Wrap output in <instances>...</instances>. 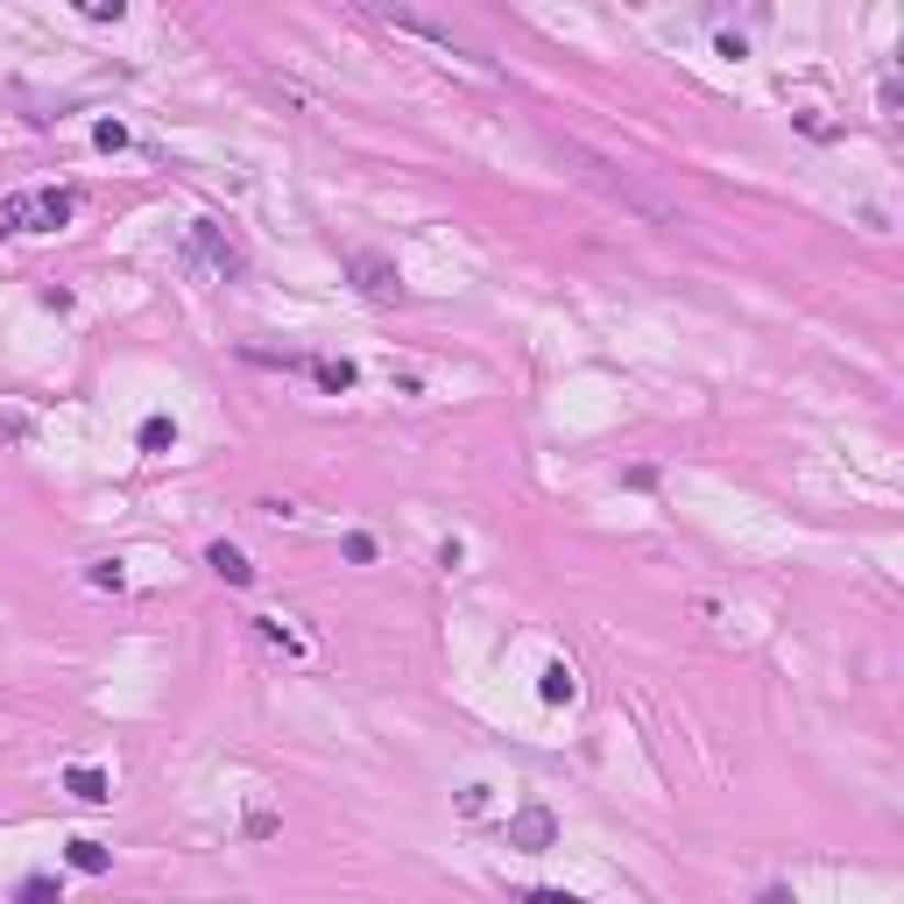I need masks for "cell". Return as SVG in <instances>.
Listing matches in <instances>:
<instances>
[{"label":"cell","instance_id":"1","mask_svg":"<svg viewBox=\"0 0 904 904\" xmlns=\"http://www.w3.org/2000/svg\"><path fill=\"white\" fill-rule=\"evenodd\" d=\"M551 156L565 163L587 191H600L608 206H622V212H636V220H650V227H679V206L658 191V184H643L636 170H622L615 156H600V148H587V142H573V135H551Z\"/></svg>","mask_w":904,"mask_h":904},{"label":"cell","instance_id":"2","mask_svg":"<svg viewBox=\"0 0 904 904\" xmlns=\"http://www.w3.org/2000/svg\"><path fill=\"white\" fill-rule=\"evenodd\" d=\"M71 212H78V198L57 191V184L0 198V227H8V233H57V227H71Z\"/></svg>","mask_w":904,"mask_h":904},{"label":"cell","instance_id":"3","mask_svg":"<svg viewBox=\"0 0 904 904\" xmlns=\"http://www.w3.org/2000/svg\"><path fill=\"white\" fill-rule=\"evenodd\" d=\"M375 14H382V22L396 29V36H417V43H431V49H439V57H460V64H466V71H474V78H495V64H488V57H474V49H466L460 36H452V29L425 22V14H404V8H375Z\"/></svg>","mask_w":904,"mask_h":904},{"label":"cell","instance_id":"4","mask_svg":"<svg viewBox=\"0 0 904 904\" xmlns=\"http://www.w3.org/2000/svg\"><path fill=\"white\" fill-rule=\"evenodd\" d=\"M191 255H198V262H206V269H212V276H220V283H233V276H241V269H247V255H241V241H233V233H227L220 220H191Z\"/></svg>","mask_w":904,"mask_h":904},{"label":"cell","instance_id":"5","mask_svg":"<svg viewBox=\"0 0 904 904\" xmlns=\"http://www.w3.org/2000/svg\"><path fill=\"white\" fill-rule=\"evenodd\" d=\"M551 841H559V819H551L544 806H523V813H509V848H523V856H544Z\"/></svg>","mask_w":904,"mask_h":904},{"label":"cell","instance_id":"6","mask_svg":"<svg viewBox=\"0 0 904 904\" xmlns=\"http://www.w3.org/2000/svg\"><path fill=\"white\" fill-rule=\"evenodd\" d=\"M346 276H354L361 297H396V262L389 255H354V262H346Z\"/></svg>","mask_w":904,"mask_h":904},{"label":"cell","instance_id":"7","mask_svg":"<svg viewBox=\"0 0 904 904\" xmlns=\"http://www.w3.org/2000/svg\"><path fill=\"white\" fill-rule=\"evenodd\" d=\"M64 792H71L78 806H107L113 778H107V770H92V763H71V770H64Z\"/></svg>","mask_w":904,"mask_h":904},{"label":"cell","instance_id":"8","mask_svg":"<svg viewBox=\"0 0 904 904\" xmlns=\"http://www.w3.org/2000/svg\"><path fill=\"white\" fill-rule=\"evenodd\" d=\"M206 565H212V573H220L227 580V587H255V565H247V551L241 544H206Z\"/></svg>","mask_w":904,"mask_h":904},{"label":"cell","instance_id":"9","mask_svg":"<svg viewBox=\"0 0 904 904\" xmlns=\"http://www.w3.org/2000/svg\"><path fill=\"white\" fill-rule=\"evenodd\" d=\"M538 693H544V707H573V699H580V672L565 658H551L538 672Z\"/></svg>","mask_w":904,"mask_h":904},{"label":"cell","instance_id":"10","mask_svg":"<svg viewBox=\"0 0 904 904\" xmlns=\"http://www.w3.org/2000/svg\"><path fill=\"white\" fill-rule=\"evenodd\" d=\"M64 862L86 869V877H107V869H113V848L92 841V834H71V841H64Z\"/></svg>","mask_w":904,"mask_h":904},{"label":"cell","instance_id":"11","mask_svg":"<svg viewBox=\"0 0 904 904\" xmlns=\"http://www.w3.org/2000/svg\"><path fill=\"white\" fill-rule=\"evenodd\" d=\"M305 375L318 382V389H326V396H346V389H354V382H361V367L354 361H332V354H318L311 367H305Z\"/></svg>","mask_w":904,"mask_h":904},{"label":"cell","instance_id":"12","mask_svg":"<svg viewBox=\"0 0 904 904\" xmlns=\"http://www.w3.org/2000/svg\"><path fill=\"white\" fill-rule=\"evenodd\" d=\"M135 439H142V452H170L177 445V417H142V431H135Z\"/></svg>","mask_w":904,"mask_h":904},{"label":"cell","instance_id":"13","mask_svg":"<svg viewBox=\"0 0 904 904\" xmlns=\"http://www.w3.org/2000/svg\"><path fill=\"white\" fill-rule=\"evenodd\" d=\"M255 636H262V643H276L283 658H305V636H290V629L276 622V615H255Z\"/></svg>","mask_w":904,"mask_h":904},{"label":"cell","instance_id":"14","mask_svg":"<svg viewBox=\"0 0 904 904\" xmlns=\"http://www.w3.org/2000/svg\"><path fill=\"white\" fill-rule=\"evenodd\" d=\"M340 551H346V565H375V538H367V530H346V538H340Z\"/></svg>","mask_w":904,"mask_h":904},{"label":"cell","instance_id":"15","mask_svg":"<svg viewBox=\"0 0 904 904\" xmlns=\"http://www.w3.org/2000/svg\"><path fill=\"white\" fill-rule=\"evenodd\" d=\"M14 904H64V891H57L49 877H29L22 891H14Z\"/></svg>","mask_w":904,"mask_h":904},{"label":"cell","instance_id":"16","mask_svg":"<svg viewBox=\"0 0 904 904\" xmlns=\"http://www.w3.org/2000/svg\"><path fill=\"white\" fill-rule=\"evenodd\" d=\"M86 580H92L99 594H121V587H128V573H121V565H113V559H99V565H92Z\"/></svg>","mask_w":904,"mask_h":904},{"label":"cell","instance_id":"17","mask_svg":"<svg viewBox=\"0 0 904 904\" xmlns=\"http://www.w3.org/2000/svg\"><path fill=\"white\" fill-rule=\"evenodd\" d=\"M78 14H86V22H121V0H78Z\"/></svg>","mask_w":904,"mask_h":904},{"label":"cell","instance_id":"18","mask_svg":"<svg viewBox=\"0 0 904 904\" xmlns=\"http://www.w3.org/2000/svg\"><path fill=\"white\" fill-rule=\"evenodd\" d=\"M92 142H99V148H128V128H121V121H99Z\"/></svg>","mask_w":904,"mask_h":904},{"label":"cell","instance_id":"19","mask_svg":"<svg viewBox=\"0 0 904 904\" xmlns=\"http://www.w3.org/2000/svg\"><path fill=\"white\" fill-rule=\"evenodd\" d=\"M269 834H276V813L255 806V813H247V841H269Z\"/></svg>","mask_w":904,"mask_h":904},{"label":"cell","instance_id":"20","mask_svg":"<svg viewBox=\"0 0 904 904\" xmlns=\"http://www.w3.org/2000/svg\"><path fill=\"white\" fill-rule=\"evenodd\" d=\"M516 904H587V897H573V891H523Z\"/></svg>","mask_w":904,"mask_h":904}]
</instances>
